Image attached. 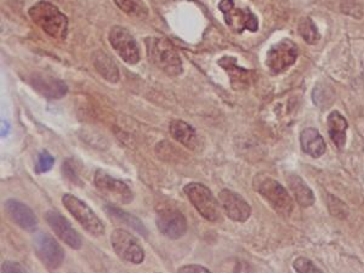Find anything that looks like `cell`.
I'll return each instance as SVG.
<instances>
[{
	"mask_svg": "<svg viewBox=\"0 0 364 273\" xmlns=\"http://www.w3.org/2000/svg\"><path fill=\"white\" fill-rule=\"evenodd\" d=\"M294 269L300 273L307 272H322V269L313 264L312 261L306 259V257H299L294 261Z\"/></svg>",
	"mask_w": 364,
	"mask_h": 273,
	"instance_id": "83f0119b",
	"label": "cell"
},
{
	"mask_svg": "<svg viewBox=\"0 0 364 273\" xmlns=\"http://www.w3.org/2000/svg\"><path fill=\"white\" fill-rule=\"evenodd\" d=\"M179 272H209V269L199 266V265H189V266H182L179 269Z\"/></svg>",
	"mask_w": 364,
	"mask_h": 273,
	"instance_id": "4dcf8cb0",
	"label": "cell"
},
{
	"mask_svg": "<svg viewBox=\"0 0 364 273\" xmlns=\"http://www.w3.org/2000/svg\"><path fill=\"white\" fill-rule=\"evenodd\" d=\"M117 6L129 16L142 18L147 15V9L142 0H115Z\"/></svg>",
	"mask_w": 364,
	"mask_h": 273,
	"instance_id": "d4e9b609",
	"label": "cell"
},
{
	"mask_svg": "<svg viewBox=\"0 0 364 273\" xmlns=\"http://www.w3.org/2000/svg\"><path fill=\"white\" fill-rule=\"evenodd\" d=\"M298 55L296 44L290 39H282L272 45L266 54V66L274 76H277L295 64Z\"/></svg>",
	"mask_w": 364,
	"mask_h": 273,
	"instance_id": "8992f818",
	"label": "cell"
},
{
	"mask_svg": "<svg viewBox=\"0 0 364 273\" xmlns=\"http://www.w3.org/2000/svg\"><path fill=\"white\" fill-rule=\"evenodd\" d=\"M106 211L110 214V216H112V218L117 219L118 221L123 222L125 225L133 227L134 230L139 232L140 235L145 236V237L147 236V231H146L145 226L142 225V222L139 219L133 216V215L117 209V208L112 207V205L106 207Z\"/></svg>",
	"mask_w": 364,
	"mask_h": 273,
	"instance_id": "603a6c76",
	"label": "cell"
},
{
	"mask_svg": "<svg viewBox=\"0 0 364 273\" xmlns=\"http://www.w3.org/2000/svg\"><path fill=\"white\" fill-rule=\"evenodd\" d=\"M218 9L221 10L225 22L235 33H242L243 30L257 32L259 28V20L248 8H236L233 0H221L218 3Z\"/></svg>",
	"mask_w": 364,
	"mask_h": 273,
	"instance_id": "52a82bcc",
	"label": "cell"
},
{
	"mask_svg": "<svg viewBox=\"0 0 364 273\" xmlns=\"http://www.w3.org/2000/svg\"><path fill=\"white\" fill-rule=\"evenodd\" d=\"M110 43L125 64H136L140 61V47L124 27L115 26L112 28Z\"/></svg>",
	"mask_w": 364,
	"mask_h": 273,
	"instance_id": "8fae6325",
	"label": "cell"
},
{
	"mask_svg": "<svg viewBox=\"0 0 364 273\" xmlns=\"http://www.w3.org/2000/svg\"><path fill=\"white\" fill-rule=\"evenodd\" d=\"M257 192L265 199L271 208L283 216L290 215L293 211V201L287 190L276 180L271 178H262L257 182Z\"/></svg>",
	"mask_w": 364,
	"mask_h": 273,
	"instance_id": "5b68a950",
	"label": "cell"
},
{
	"mask_svg": "<svg viewBox=\"0 0 364 273\" xmlns=\"http://www.w3.org/2000/svg\"><path fill=\"white\" fill-rule=\"evenodd\" d=\"M28 15L30 20L52 38L64 40L67 37L69 20L52 3L44 0L35 3L28 10Z\"/></svg>",
	"mask_w": 364,
	"mask_h": 273,
	"instance_id": "6da1fadb",
	"label": "cell"
},
{
	"mask_svg": "<svg viewBox=\"0 0 364 273\" xmlns=\"http://www.w3.org/2000/svg\"><path fill=\"white\" fill-rule=\"evenodd\" d=\"M301 147L312 158H319L326 153V142L317 129L307 128L300 134Z\"/></svg>",
	"mask_w": 364,
	"mask_h": 273,
	"instance_id": "ac0fdd59",
	"label": "cell"
},
{
	"mask_svg": "<svg viewBox=\"0 0 364 273\" xmlns=\"http://www.w3.org/2000/svg\"><path fill=\"white\" fill-rule=\"evenodd\" d=\"M298 30H299V35H300L305 42L310 44V45L317 44L318 42H319V39H321V35H319V32H318L317 27H316V25L313 23L312 20L310 18H303V20L299 22Z\"/></svg>",
	"mask_w": 364,
	"mask_h": 273,
	"instance_id": "cb8c5ba5",
	"label": "cell"
},
{
	"mask_svg": "<svg viewBox=\"0 0 364 273\" xmlns=\"http://www.w3.org/2000/svg\"><path fill=\"white\" fill-rule=\"evenodd\" d=\"M94 181L95 186L100 192L117 204H129L133 202L134 194L128 185L120 180L115 179L106 171H96Z\"/></svg>",
	"mask_w": 364,
	"mask_h": 273,
	"instance_id": "9c48e42d",
	"label": "cell"
},
{
	"mask_svg": "<svg viewBox=\"0 0 364 273\" xmlns=\"http://www.w3.org/2000/svg\"><path fill=\"white\" fill-rule=\"evenodd\" d=\"M62 171H64L66 178H69L71 181H73V182H79V178H78L76 168L73 165L72 159H67V161H66L64 167H62Z\"/></svg>",
	"mask_w": 364,
	"mask_h": 273,
	"instance_id": "f1b7e54d",
	"label": "cell"
},
{
	"mask_svg": "<svg viewBox=\"0 0 364 273\" xmlns=\"http://www.w3.org/2000/svg\"><path fill=\"white\" fill-rule=\"evenodd\" d=\"M45 220L56 236L73 249H81L83 245L82 238L77 231L73 228L67 219L60 213L50 210L45 214Z\"/></svg>",
	"mask_w": 364,
	"mask_h": 273,
	"instance_id": "5bb4252c",
	"label": "cell"
},
{
	"mask_svg": "<svg viewBox=\"0 0 364 273\" xmlns=\"http://www.w3.org/2000/svg\"><path fill=\"white\" fill-rule=\"evenodd\" d=\"M169 132L174 137V140L180 142L181 145H184V147L191 149V150H194L197 147L198 136L196 130L182 120H172Z\"/></svg>",
	"mask_w": 364,
	"mask_h": 273,
	"instance_id": "ffe728a7",
	"label": "cell"
},
{
	"mask_svg": "<svg viewBox=\"0 0 364 273\" xmlns=\"http://www.w3.org/2000/svg\"><path fill=\"white\" fill-rule=\"evenodd\" d=\"M62 203L66 207V209L72 214L74 219L82 225L83 228L88 231L90 235L99 237L105 233L106 228L102 221L84 202L73 194L66 193L62 197Z\"/></svg>",
	"mask_w": 364,
	"mask_h": 273,
	"instance_id": "277c9868",
	"label": "cell"
},
{
	"mask_svg": "<svg viewBox=\"0 0 364 273\" xmlns=\"http://www.w3.org/2000/svg\"><path fill=\"white\" fill-rule=\"evenodd\" d=\"M313 103L317 105L321 108L328 107L331 105L333 100H334V93L333 90L324 86V84H318L315 86V90L312 93Z\"/></svg>",
	"mask_w": 364,
	"mask_h": 273,
	"instance_id": "484cf974",
	"label": "cell"
},
{
	"mask_svg": "<svg viewBox=\"0 0 364 273\" xmlns=\"http://www.w3.org/2000/svg\"><path fill=\"white\" fill-rule=\"evenodd\" d=\"M157 227L168 238L179 239L187 231V221L184 214L175 208H162L157 214Z\"/></svg>",
	"mask_w": 364,
	"mask_h": 273,
	"instance_id": "7c38bea8",
	"label": "cell"
},
{
	"mask_svg": "<svg viewBox=\"0 0 364 273\" xmlns=\"http://www.w3.org/2000/svg\"><path fill=\"white\" fill-rule=\"evenodd\" d=\"M184 192L203 218L210 222H216L221 218V210L216 198L209 188L198 182L186 185Z\"/></svg>",
	"mask_w": 364,
	"mask_h": 273,
	"instance_id": "3957f363",
	"label": "cell"
},
{
	"mask_svg": "<svg viewBox=\"0 0 364 273\" xmlns=\"http://www.w3.org/2000/svg\"><path fill=\"white\" fill-rule=\"evenodd\" d=\"M1 271L5 273H13V272H26V269H23L20 264H13L10 261H5L1 265Z\"/></svg>",
	"mask_w": 364,
	"mask_h": 273,
	"instance_id": "f546056e",
	"label": "cell"
},
{
	"mask_svg": "<svg viewBox=\"0 0 364 273\" xmlns=\"http://www.w3.org/2000/svg\"><path fill=\"white\" fill-rule=\"evenodd\" d=\"M111 244L117 255L127 262L139 265L145 260L143 248L133 235H130L125 230L118 228L113 231L111 235Z\"/></svg>",
	"mask_w": 364,
	"mask_h": 273,
	"instance_id": "ba28073f",
	"label": "cell"
},
{
	"mask_svg": "<svg viewBox=\"0 0 364 273\" xmlns=\"http://www.w3.org/2000/svg\"><path fill=\"white\" fill-rule=\"evenodd\" d=\"M54 163H55V159H54L52 154L49 153L47 151H43L42 153L39 154L38 162H37L35 171H37L38 174L47 173V171L52 169V165H54Z\"/></svg>",
	"mask_w": 364,
	"mask_h": 273,
	"instance_id": "4316f807",
	"label": "cell"
},
{
	"mask_svg": "<svg viewBox=\"0 0 364 273\" xmlns=\"http://www.w3.org/2000/svg\"><path fill=\"white\" fill-rule=\"evenodd\" d=\"M327 124L331 141L334 142L339 150H341L346 144V130L348 128L346 118L340 112H331L328 115Z\"/></svg>",
	"mask_w": 364,
	"mask_h": 273,
	"instance_id": "d6986e66",
	"label": "cell"
},
{
	"mask_svg": "<svg viewBox=\"0 0 364 273\" xmlns=\"http://www.w3.org/2000/svg\"><path fill=\"white\" fill-rule=\"evenodd\" d=\"M218 201L228 218L236 222H245L252 215V208L243 197L238 193L223 190L218 194Z\"/></svg>",
	"mask_w": 364,
	"mask_h": 273,
	"instance_id": "4fadbf2b",
	"label": "cell"
},
{
	"mask_svg": "<svg viewBox=\"0 0 364 273\" xmlns=\"http://www.w3.org/2000/svg\"><path fill=\"white\" fill-rule=\"evenodd\" d=\"M30 84L39 94L43 95L49 100H57L64 98L67 93V86L64 81L55 78L44 77V76H35L30 81Z\"/></svg>",
	"mask_w": 364,
	"mask_h": 273,
	"instance_id": "e0dca14e",
	"label": "cell"
},
{
	"mask_svg": "<svg viewBox=\"0 0 364 273\" xmlns=\"http://www.w3.org/2000/svg\"><path fill=\"white\" fill-rule=\"evenodd\" d=\"M218 64L220 67L225 69V72L228 73L231 86L235 90L247 89L252 86V83L255 79L254 72L238 66L236 57L225 56L218 60Z\"/></svg>",
	"mask_w": 364,
	"mask_h": 273,
	"instance_id": "9a60e30c",
	"label": "cell"
},
{
	"mask_svg": "<svg viewBox=\"0 0 364 273\" xmlns=\"http://www.w3.org/2000/svg\"><path fill=\"white\" fill-rule=\"evenodd\" d=\"M288 185L295 196L296 202L303 208H309L315 203V196L311 188L307 186L300 176L291 174L288 176Z\"/></svg>",
	"mask_w": 364,
	"mask_h": 273,
	"instance_id": "44dd1931",
	"label": "cell"
},
{
	"mask_svg": "<svg viewBox=\"0 0 364 273\" xmlns=\"http://www.w3.org/2000/svg\"><path fill=\"white\" fill-rule=\"evenodd\" d=\"M33 248L39 260L49 269H57L64 259V249L47 233H38L33 238Z\"/></svg>",
	"mask_w": 364,
	"mask_h": 273,
	"instance_id": "30bf717a",
	"label": "cell"
},
{
	"mask_svg": "<svg viewBox=\"0 0 364 273\" xmlns=\"http://www.w3.org/2000/svg\"><path fill=\"white\" fill-rule=\"evenodd\" d=\"M147 56L150 62L170 77H177L182 73V61L175 47L164 38L146 39Z\"/></svg>",
	"mask_w": 364,
	"mask_h": 273,
	"instance_id": "7a4b0ae2",
	"label": "cell"
},
{
	"mask_svg": "<svg viewBox=\"0 0 364 273\" xmlns=\"http://www.w3.org/2000/svg\"><path fill=\"white\" fill-rule=\"evenodd\" d=\"M94 66L96 71L110 83H118L119 81V71L115 61L103 52H96L93 56Z\"/></svg>",
	"mask_w": 364,
	"mask_h": 273,
	"instance_id": "7402d4cb",
	"label": "cell"
},
{
	"mask_svg": "<svg viewBox=\"0 0 364 273\" xmlns=\"http://www.w3.org/2000/svg\"><path fill=\"white\" fill-rule=\"evenodd\" d=\"M4 205L9 218L18 226L21 227L23 230L28 231V232H33L37 228L38 219L30 207H27L21 202L15 201V199H9V201L5 202Z\"/></svg>",
	"mask_w": 364,
	"mask_h": 273,
	"instance_id": "2e32d148",
	"label": "cell"
}]
</instances>
